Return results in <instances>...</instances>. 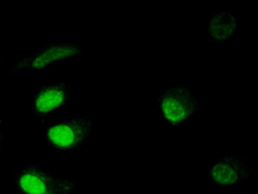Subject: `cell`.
Segmentation results:
<instances>
[{"label": "cell", "instance_id": "8", "mask_svg": "<svg viewBox=\"0 0 258 194\" xmlns=\"http://www.w3.org/2000/svg\"><path fill=\"white\" fill-rule=\"evenodd\" d=\"M4 125H3L2 116H0V153L2 152L3 143H4Z\"/></svg>", "mask_w": 258, "mask_h": 194}, {"label": "cell", "instance_id": "9", "mask_svg": "<svg viewBox=\"0 0 258 194\" xmlns=\"http://www.w3.org/2000/svg\"><path fill=\"white\" fill-rule=\"evenodd\" d=\"M3 67V56L2 52L0 51V69H2Z\"/></svg>", "mask_w": 258, "mask_h": 194}, {"label": "cell", "instance_id": "4", "mask_svg": "<svg viewBox=\"0 0 258 194\" xmlns=\"http://www.w3.org/2000/svg\"><path fill=\"white\" fill-rule=\"evenodd\" d=\"M82 53V48L74 41L50 42L38 51L21 58L10 70L9 74H17L23 71L39 73L57 64L66 62L70 58H76Z\"/></svg>", "mask_w": 258, "mask_h": 194}, {"label": "cell", "instance_id": "3", "mask_svg": "<svg viewBox=\"0 0 258 194\" xmlns=\"http://www.w3.org/2000/svg\"><path fill=\"white\" fill-rule=\"evenodd\" d=\"M15 175L17 194H73L77 189L73 180L57 177L38 163L24 166Z\"/></svg>", "mask_w": 258, "mask_h": 194}, {"label": "cell", "instance_id": "10", "mask_svg": "<svg viewBox=\"0 0 258 194\" xmlns=\"http://www.w3.org/2000/svg\"><path fill=\"white\" fill-rule=\"evenodd\" d=\"M230 194H250V193H248V192H233V193H230Z\"/></svg>", "mask_w": 258, "mask_h": 194}, {"label": "cell", "instance_id": "2", "mask_svg": "<svg viewBox=\"0 0 258 194\" xmlns=\"http://www.w3.org/2000/svg\"><path fill=\"white\" fill-rule=\"evenodd\" d=\"M156 107L168 125L181 127L198 113L200 102L188 86L173 84L161 90Z\"/></svg>", "mask_w": 258, "mask_h": 194}, {"label": "cell", "instance_id": "6", "mask_svg": "<svg viewBox=\"0 0 258 194\" xmlns=\"http://www.w3.org/2000/svg\"><path fill=\"white\" fill-rule=\"evenodd\" d=\"M252 172L244 158L229 155L214 162L208 169V176L216 186L226 188L249 180Z\"/></svg>", "mask_w": 258, "mask_h": 194}, {"label": "cell", "instance_id": "7", "mask_svg": "<svg viewBox=\"0 0 258 194\" xmlns=\"http://www.w3.org/2000/svg\"><path fill=\"white\" fill-rule=\"evenodd\" d=\"M210 39L216 44H227L237 37L238 17L230 12H220L211 16L206 24Z\"/></svg>", "mask_w": 258, "mask_h": 194}, {"label": "cell", "instance_id": "5", "mask_svg": "<svg viewBox=\"0 0 258 194\" xmlns=\"http://www.w3.org/2000/svg\"><path fill=\"white\" fill-rule=\"evenodd\" d=\"M73 92V86L66 81L41 84L31 98L30 112L34 117L45 119L64 109L71 101Z\"/></svg>", "mask_w": 258, "mask_h": 194}, {"label": "cell", "instance_id": "1", "mask_svg": "<svg viewBox=\"0 0 258 194\" xmlns=\"http://www.w3.org/2000/svg\"><path fill=\"white\" fill-rule=\"evenodd\" d=\"M93 123L90 116H77L63 121H44L41 123V135L54 152H75L90 139Z\"/></svg>", "mask_w": 258, "mask_h": 194}]
</instances>
